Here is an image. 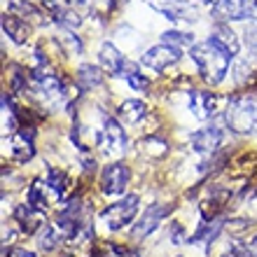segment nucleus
<instances>
[{
	"instance_id": "nucleus-1",
	"label": "nucleus",
	"mask_w": 257,
	"mask_h": 257,
	"mask_svg": "<svg viewBox=\"0 0 257 257\" xmlns=\"http://www.w3.org/2000/svg\"><path fill=\"white\" fill-rule=\"evenodd\" d=\"M190 59L196 63L201 77L208 84H220L227 77V73H229V66L234 56L208 38L206 42H199V45L190 47Z\"/></svg>"
},
{
	"instance_id": "nucleus-2",
	"label": "nucleus",
	"mask_w": 257,
	"mask_h": 257,
	"mask_svg": "<svg viewBox=\"0 0 257 257\" xmlns=\"http://www.w3.org/2000/svg\"><path fill=\"white\" fill-rule=\"evenodd\" d=\"M224 122L236 134H257V98H234L224 112Z\"/></svg>"
},
{
	"instance_id": "nucleus-3",
	"label": "nucleus",
	"mask_w": 257,
	"mask_h": 257,
	"mask_svg": "<svg viewBox=\"0 0 257 257\" xmlns=\"http://www.w3.org/2000/svg\"><path fill=\"white\" fill-rule=\"evenodd\" d=\"M138 203H141V199L136 194H128V196H122L117 203H110L108 208L101 213V220L105 222V227H108L110 231H119L124 229V227H128V224L136 220V213H138Z\"/></svg>"
},
{
	"instance_id": "nucleus-4",
	"label": "nucleus",
	"mask_w": 257,
	"mask_h": 257,
	"mask_svg": "<svg viewBox=\"0 0 257 257\" xmlns=\"http://www.w3.org/2000/svg\"><path fill=\"white\" fill-rule=\"evenodd\" d=\"M145 3L169 21H196L199 17V7L192 0H145Z\"/></svg>"
},
{
	"instance_id": "nucleus-5",
	"label": "nucleus",
	"mask_w": 257,
	"mask_h": 257,
	"mask_svg": "<svg viewBox=\"0 0 257 257\" xmlns=\"http://www.w3.org/2000/svg\"><path fill=\"white\" fill-rule=\"evenodd\" d=\"M128 180H131V171H128L126 164L115 162L105 166L101 173V190L103 194L108 196H122L128 187Z\"/></svg>"
},
{
	"instance_id": "nucleus-6",
	"label": "nucleus",
	"mask_w": 257,
	"mask_h": 257,
	"mask_svg": "<svg viewBox=\"0 0 257 257\" xmlns=\"http://www.w3.org/2000/svg\"><path fill=\"white\" fill-rule=\"evenodd\" d=\"M98 148L105 155H122L126 150V134H124L119 119H115V117L105 119V124L101 126V134H98Z\"/></svg>"
},
{
	"instance_id": "nucleus-7",
	"label": "nucleus",
	"mask_w": 257,
	"mask_h": 257,
	"mask_svg": "<svg viewBox=\"0 0 257 257\" xmlns=\"http://www.w3.org/2000/svg\"><path fill=\"white\" fill-rule=\"evenodd\" d=\"M171 210H173L171 203H152L150 208H145V213L138 217V222L134 224V231H131L136 241H143L145 236H150L159 227V222H164V217L169 215Z\"/></svg>"
},
{
	"instance_id": "nucleus-8",
	"label": "nucleus",
	"mask_w": 257,
	"mask_h": 257,
	"mask_svg": "<svg viewBox=\"0 0 257 257\" xmlns=\"http://www.w3.org/2000/svg\"><path fill=\"white\" fill-rule=\"evenodd\" d=\"M180 61V49L173 47V45H155V47H150L145 54L141 56V63L150 70H157V73H162L164 68L173 66V63Z\"/></svg>"
},
{
	"instance_id": "nucleus-9",
	"label": "nucleus",
	"mask_w": 257,
	"mask_h": 257,
	"mask_svg": "<svg viewBox=\"0 0 257 257\" xmlns=\"http://www.w3.org/2000/svg\"><path fill=\"white\" fill-rule=\"evenodd\" d=\"M252 5L250 3H245V0H215L213 3V19L224 24V21H241L245 19L248 14H250Z\"/></svg>"
},
{
	"instance_id": "nucleus-10",
	"label": "nucleus",
	"mask_w": 257,
	"mask_h": 257,
	"mask_svg": "<svg viewBox=\"0 0 257 257\" xmlns=\"http://www.w3.org/2000/svg\"><path fill=\"white\" fill-rule=\"evenodd\" d=\"M98 63H101L103 73L108 75H122L124 77V70H126V59L119 49L112 45V42H103L101 49H98Z\"/></svg>"
},
{
	"instance_id": "nucleus-11",
	"label": "nucleus",
	"mask_w": 257,
	"mask_h": 257,
	"mask_svg": "<svg viewBox=\"0 0 257 257\" xmlns=\"http://www.w3.org/2000/svg\"><path fill=\"white\" fill-rule=\"evenodd\" d=\"M31 84H33L35 91H40L45 96H59L66 91L61 77L54 75L52 70H47V68H35L31 73Z\"/></svg>"
},
{
	"instance_id": "nucleus-12",
	"label": "nucleus",
	"mask_w": 257,
	"mask_h": 257,
	"mask_svg": "<svg viewBox=\"0 0 257 257\" xmlns=\"http://www.w3.org/2000/svg\"><path fill=\"white\" fill-rule=\"evenodd\" d=\"M192 150L199 152V155H208V152H215L222 143V128L217 126H206L199 128L194 136H192Z\"/></svg>"
},
{
	"instance_id": "nucleus-13",
	"label": "nucleus",
	"mask_w": 257,
	"mask_h": 257,
	"mask_svg": "<svg viewBox=\"0 0 257 257\" xmlns=\"http://www.w3.org/2000/svg\"><path fill=\"white\" fill-rule=\"evenodd\" d=\"M217 108V98L210 91H190V112L196 117V119H210L215 115Z\"/></svg>"
},
{
	"instance_id": "nucleus-14",
	"label": "nucleus",
	"mask_w": 257,
	"mask_h": 257,
	"mask_svg": "<svg viewBox=\"0 0 257 257\" xmlns=\"http://www.w3.org/2000/svg\"><path fill=\"white\" fill-rule=\"evenodd\" d=\"M14 220L19 222V227L26 231V234L40 231L42 227H45V222H42V213L40 210H35V208H31L28 203L17 206V210H14Z\"/></svg>"
},
{
	"instance_id": "nucleus-15",
	"label": "nucleus",
	"mask_w": 257,
	"mask_h": 257,
	"mask_svg": "<svg viewBox=\"0 0 257 257\" xmlns=\"http://www.w3.org/2000/svg\"><path fill=\"white\" fill-rule=\"evenodd\" d=\"M3 31L5 35H10V40L17 45H24L28 40V24L24 17L19 14H3Z\"/></svg>"
},
{
	"instance_id": "nucleus-16",
	"label": "nucleus",
	"mask_w": 257,
	"mask_h": 257,
	"mask_svg": "<svg viewBox=\"0 0 257 257\" xmlns=\"http://www.w3.org/2000/svg\"><path fill=\"white\" fill-rule=\"evenodd\" d=\"M52 201H56V199H54V194L49 192L47 185H45V180H33V185L28 187V196H26L28 206L35 210H40V213H45V208H47Z\"/></svg>"
},
{
	"instance_id": "nucleus-17",
	"label": "nucleus",
	"mask_w": 257,
	"mask_h": 257,
	"mask_svg": "<svg viewBox=\"0 0 257 257\" xmlns=\"http://www.w3.org/2000/svg\"><path fill=\"white\" fill-rule=\"evenodd\" d=\"M35 155V145H33V131L31 128H24V131H17L12 141V157L17 162H28L33 159Z\"/></svg>"
},
{
	"instance_id": "nucleus-18",
	"label": "nucleus",
	"mask_w": 257,
	"mask_h": 257,
	"mask_svg": "<svg viewBox=\"0 0 257 257\" xmlns=\"http://www.w3.org/2000/svg\"><path fill=\"white\" fill-rule=\"evenodd\" d=\"M210 40L217 42L220 47H224L231 56H236L238 49H241V40H238V35L234 33L231 26H227V24H217V28L210 33Z\"/></svg>"
},
{
	"instance_id": "nucleus-19",
	"label": "nucleus",
	"mask_w": 257,
	"mask_h": 257,
	"mask_svg": "<svg viewBox=\"0 0 257 257\" xmlns=\"http://www.w3.org/2000/svg\"><path fill=\"white\" fill-rule=\"evenodd\" d=\"M103 68H96L91 66V63H84V66H80V70H77V84H80L82 91H91V89L101 87L103 82Z\"/></svg>"
},
{
	"instance_id": "nucleus-20",
	"label": "nucleus",
	"mask_w": 257,
	"mask_h": 257,
	"mask_svg": "<svg viewBox=\"0 0 257 257\" xmlns=\"http://www.w3.org/2000/svg\"><path fill=\"white\" fill-rule=\"evenodd\" d=\"M45 185L49 187V192L54 194V199L59 201L63 196V192H66V187H68V178H66V173L63 171H59V169H54V166H49L47 171H45Z\"/></svg>"
},
{
	"instance_id": "nucleus-21",
	"label": "nucleus",
	"mask_w": 257,
	"mask_h": 257,
	"mask_svg": "<svg viewBox=\"0 0 257 257\" xmlns=\"http://www.w3.org/2000/svg\"><path fill=\"white\" fill-rule=\"evenodd\" d=\"M145 115H148V105H145L143 101H138V98H134V101H124L122 105H119V117L126 119L128 124L141 122Z\"/></svg>"
},
{
	"instance_id": "nucleus-22",
	"label": "nucleus",
	"mask_w": 257,
	"mask_h": 257,
	"mask_svg": "<svg viewBox=\"0 0 257 257\" xmlns=\"http://www.w3.org/2000/svg\"><path fill=\"white\" fill-rule=\"evenodd\" d=\"M162 42L166 45H173V47H194V35L185 33V31H166L162 35Z\"/></svg>"
},
{
	"instance_id": "nucleus-23",
	"label": "nucleus",
	"mask_w": 257,
	"mask_h": 257,
	"mask_svg": "<svg viewBox=\"0 0 257 257\" xmlns=\"http://www.w3.org/2000/svg\"><path fill=\"white\" fill-rule=\"evenodd\" d=\"M38 245H40V250H45V252L54 250L56 245H59L56 227H52V224H45V227L38 231Z\"/></svg>"
},
{
	"instance_id": "nucleus-24",
	"label": "nucleus",
	"mask_w": 257,
	"mask_h": 257,
	"mask_svg": "<svg viewBox=\"0 0 257 257\" xmlns=\"http://www.w3.org/2000/svg\"><path fill=\"white\" fill-rule=\"evenodd\" d=\"M124 77H126V82L131 84V87L136 89V91H148V87H150V80L145 77V75H141V73H136L134 70V66L128 63L126 66V70H124Z\"/></svg>"
},
{
	"instance_id": "nucleus-25",
	"label": "nucleus",
	"mask_w": 257,
	"mask_h": 257,
	"mask_svg": "<svg viewBox=\"0 0 257 257\" xmlns=\"http://www.w3.org/2000/svg\"><path fill=\"white\" fill-rule=\"evenodd\" d=\"M10 7H12V12H21L19 17H26V14H28V17H35V19H40V17H42L40 10H38L33 3H26V0H14Z\"/></svg>"
},
{
	"instance_id": "nucleus-26",
	"label": "nucleus",
	"mask_w": 257,
	"mask_h": 257,
	"mask_svg": "<svg viewBox=\"0 0 257 257\" xmlns=\"http://www.w3.org/2000/svg\"><path fill=\"white\" fill-rule=\"evenodd\" d=\"M63 45H66L68 47V52H70V54H80L82 49H84V45H82V40H77V38H75L73 33H68L66 28H63Z\"/></svg>"
},
{
	"instance_id": "nucleus-27",
	"label": "nucleus",
	"mask_w": 257,
	"mask_h": 257,
	"mask_svg": "<svg viewBox=\"0 0 257 257\" xmlns=\"http://www.w3.org/2000/svg\"><path fill=\"white\" fill-rule=\"evenodd\" d=\"M245 42H248L252 54H257V21H250L245 26Z\"/></svg>"
},
{
	"instance_id": "nucleus-28",
	"label": "nucleus",
	"mask_w": 257,
	"mask_h": 257,
	"mask_svg": "<svg viewBox=\"0 0 257 257\" xmlns=\"http://www.w3.org/2000/svg\"><path fill=\"white\" fill-rule=\"evenodd\" d=\"M10 257H35V252L26 250V248H14V250L10 252Z\"/></svg>"
},
{
	"instance_id": "nucleus-29",
	"label": "nucleus",
	"mask_w": 257,
	"mask_h": 257,
	"mask_svg": "<svg viewBox=\"0 0 257 257\" xmlns=\"http://www.w3.org/2000/svg\"><path fill=\"white\" fill-rule=\"evenodd\" d=\"M248 252H250V257H257V236L248 243Z\"/></svg>"
},
{
	"instance_id": "nucleus-30",
	"label": "nucleus",
	"mask_w": 257,
	"mask_h": 257,
	"mask_svg": "<svg viewBox=\"0 0 257 257\" xmlns=\"http://www.w3.org/2000/svg\"><path fill=\"white\" fill-rule=\"evenodd\" d=\"M89 0H68V5L70 7H80V5H87Z\"/></svg>"
},
{
	"instance_id": "nucleus-31",
	"label": "nucleus",
	"mask_w": 257,
	"mask_h": 257,
	"mask_svg": "<svg viewBox=\"0 0 257 257\" xmlns=\"http://www.w3.org/2000/svg\"><path fill=\"white\" fill-rule=\"evenodd\" d=\"M203 3H213V0H203Z\"/></svg>"
},
{
	"instance_id": "nucleus-32",
	"label": "nucleus",
	"mask_w": 257,
	"mask_h": 257,
	"mask_svg": "<svg viewBox=\"0 0 257 257\" xmlns=\"http://www.w3.org/2000/svg\"><path fill=\"white\" fill-rule=\"evenodd\" d=\"M255 10H257V3H255Z\"/></svg>"
}]
</instances>
